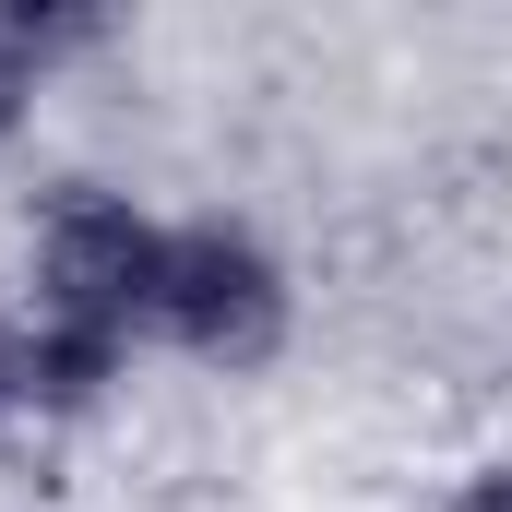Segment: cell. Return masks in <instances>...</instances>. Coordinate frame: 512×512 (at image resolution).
<instances>
[{
    "instance_id": "obj_1",
    "label": "cell",
    "mask_w": 512,
    "mask_h": 512,
    "mask_svg": "<svg viewBox=\"0 0 512 512\" xmlns=\"http://www.w3.org/2000/svg\"><path fill=\"white\" fill-rule=\"evenodd\" d=\"M155 286H167V227L131 203V191H48L36 215V322H72V334H155Z\"/></svg>"
},
{
    "instance_id": "obj_2",
    "label": "cell",
    "mask_w": 512,
    "mask_h": 512,
    "mask_svg": "<svg viewBox=\"0 0 512 512\" xmlns=\"http://www.w3.org/2000/svg\"><path fill=\"white\" fill-rule=\"evenodd\" d=\"M286 322H298V298H286V262L262 251L251 227H227V215H191V227H167L155 334H167L179 358H203V370H262V358L286 346Z\"/></svg>"
},
{
    "instance_id": "obj_3",
    "label": "cell",
    "mask_w": 512,
    "mask_h": 512,
    "mask_svg": "<svg viewBox=\"0 0 512 512\" xmlns=\"http://www.w3.org/2000/svg\"><path fill=\"white\" fill-rule=\"evenodd\" d=\"M60 48H84L72 12H0V155H12V131H24V108H36V72H48Z\"/></svg>"
},
{
    "instance_id": "obj_4",
    "label": "cell",
    "mask_w": 512,
    "mask_h": 512,
    "mask_svg": "<svg viewBox=\"0 0 512 512\" xmlns=\"http://www.w3.org/2000/svg\"><path fill=\"white\" fill-rule=\"evenodd\" d=\"M453 512H512V465H501V477H477V489H465Z\"/></svg>"
},
{
    "instance_id": "obj_5",
    "label": "cell",
    "mask_w": 512,
    "mask_h": 512,
    "mask_svg": "<svg viewBox=\"0 0 512 512\" xmlns=\"http://www.w3.org/2000/svg\"><path fill=\"white\" fill-rule=\"evenodd\" d=\"M0 429H12V382H0Z\"/></svg>"
}]
</instances>
